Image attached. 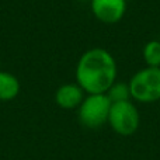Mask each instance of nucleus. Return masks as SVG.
<instances>
[{"label":"nucleus","instance_id":"obj_7","mask_svg":"<svg viewBox=\"0 0 160 160\" xmlns=\"http://www.w3.org/2000/svg\"><path fill=\"white\" fill-rule=\"evenodd\" d=\"M20 93V82L13 73L0 70V101H11Z\"/></svg>","mask_w":160,"mask_h":160},{"label":"nucleus","instance_id":"obj_11","mask_svg":"<svg viewBox=\"0 0 160 160\" xmlns=\"http://www.w3.org/2000/svg\"><path fill=\"white\" fill-rule=\"evenodd\" d=\"M0 66H2V59H0Z\"/></svg>","mask_w":160,"mask_h":160},{"label":"nucleus","instance_id":"obj_10","mask_svg":"<svg viewBox=\"0 0 160 160\" xmlns=\"http://www.w3.org/2000/svg\"><path fill=\"white\" fill-rule=\"evenodd\" d=\"M78 2H90V0H78Z\"/></svg>","mask_w":160,"mask_h":160},{"label":"nucleus","instance_id":"obj_8","mask_svg":"<svg viewBox=\"0 0 160 160\" xmlns=\"http://www.w3.org/2000/svg\"><path fill=\"white\" fill-rule=\"evenodd\" d=\"M142 58L146 66L149 68H160V41L152 39L145 44L142 49Z\"/></svg>","mask_w":160,"mask_h":160},{"label":"nucleus","instance_id":"obj_5","mask_svg":"<svg viewBox=\"0 0 160 160\" xmlns=\"http://www.w3.org/2000/svg\"><path fill=\"white\" fill-rule=\"evenodd\" d=\"M93 16L102 24L119 22L127 13V0H90Z\"/></svg>","mask_w":160,"mask_h":160},{"label":"nucleus","instance_id":"obj_4","mask_svg":"<svg viewBox=\"0 0 160 160\" xmlns=\"http://www.w3.org/2000/svg\"><path fill=\"white\" fill-rule=\"evenodd\" d=\"M107 122L118 135L129 136L138 131L141 117L135 104L131 100H127L111 104Z\"/></svg>","mask_w":160,"mask_h":160},{"label":"nucleus","instance_id":"obj_3","mask_svg":"<svg viewBox=\"0 0 160 160\" xmlns=\"http://www.w3.org/2000/svg\"><path fill=\"white\" fill-rule=\"evenodd\" d=\"M111 104L107 94H88L79 105V121L91 129L100 128L108 121Z\"/></svg>","mask_w":160,"mask_h":160},{"label":"nucleus","instance_id":"obj_1","mask_svg":"<svg viewBox=\"0 0 160 160\" xmlns=\"http://www.w3.org/2000/svg\"><path fill=\"white\" fill-rule=\"evenodd\" d=\"M117 62L104 48H90L80 55L75 69L76 83L87 94H105L117 80Z\"/></svg>","mask_w":160,"mask_h":160},{"label":"nucleus","instance_id":"obj_6","mask_svg":"<svg viewBox=\"0 0 160 160\" xmlns=\"http://www.w3.org/2000/svg\"><path fill=\"white\" fill-rule=\"evenodd\" d=\"M84 100V91L80 88L78 83H65L59 86L55 91V102L63 110L79 108Z\"/></svg>","mask_w":160,"mask_h":160},{"label":"nucleus","instance_id":"obj_2","mask_svg":"<svg viewBox=\"0 0 160 160\" xmlns=\"http://www.w3.org/2000/svg\"><path fill=\"white\" fill-rule=\"evenodd\" d=\"M131 98L138 102H155L160 100V68H143L128 82Z\"/></svg>","mask_w":160,"mask_h":160},{"label":"nucleus","instance_id":"obj_9","mask_svg":"<svg viewBox=\"0 0 160 160\" xmlns=\"http://www.w3.org/2000/svg\"><path fill=\"white\" fill-rule=\"evenodd\" d=\"M105 94H107V97L110 98L111 102H119V101L131 100V91H129L128 83L115 82L110 88H108V91Z\"/></svg>","mask_w":160,"mask_h":160}]
</instances>
